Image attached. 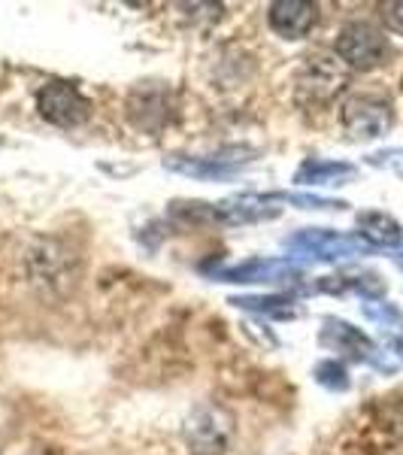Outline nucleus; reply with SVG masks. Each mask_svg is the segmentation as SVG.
Here are the masks:
<instances>
[{
    "label": "nucleus",
    "mask_w": 403,
    "mask_h": 455,
    "mask_svg": "<svg viewBox=\"0 0 403 455\" xmlns=\"http://www.w3.org/2000/svg\"><path fill=\"white\" fill-rule=\"evenodd\" d=\"M334 55L346 64L349 70L367 73L385 64L388 58V36L370 21H349L340 28L334 43Z\"/></svg>",
    "instance_id": "f03ea898"
},
{
    "label": "nucleus",
    "mask_w": 403,
    "mask_h": 455,
    "mask_svg": "<svg viewBox=\"0 0 403 455\" xmlns=\"http://www.w3.org/2000/svg\"><path fill=\"white\" fill-rule=\"evenodd\" d=\"M364 315L373 322V325L383 331L388 349H394L398 355H403V313L388 300H373L367 298V304L361 307Z\"/></svg>",
    "instance_id": "2eb2a0df"
},
{
    "label": "nucleus",
    "mask_w": 403,
    "mask_h": 455,
    "mask_svg": "<svg viewBox=\"0 0 403 455\" xmlns=\"http://www.w3.org/2000/svg\"><path fill=\"white\" fill-rule=\"evenodd\" d=\"M212 280L218 283H240V285H276V283H297L304 280V270L291 259H246L240 264H225L212 270Z\"/></svg>",
    "instance_id": "0eeeda50"
},
{
    "label": "nucleus",
    "mask_w": 403,
    "mask_h": 455,
    "mask_svg": "<svg viewBox=\"0 0 403 455\" xmlns=\"http://www.w3.org/2000/svg\"><path fill=\"white\" fill-rule=\"evenodd\" d=\"M231 422L218 407H197L186 425V437L197 452H222L228 443Z\"/></svg>",
    "instance_id": "f8f14e48"
},
{
    "label": "nucleus",
    "mask_w": 403,
    "mask_h": 455,
    "mask_svg": "<svg viewBox=\"0 0 403 455\" xmlns=\"http://www.w3.org/2000/svg\"><path fill=\"white\" fill-rule=\"evenodd\" d=\"M91 100L79 92V85L67 83V79H49L36 92V113H40L43 122L55 124V128H83L91 119Z\"/></svg>",
    "instance_id": "20e7f679"
},
{
    "label": "nucleus",
    "mask_w": 403,
    "mask_h": 455,
    "mask_svg": "<svg viewBox=\"0 0 403 455\" xmlns=\"http://www.w3.org/2000/svg\"><path fill=\"white\" fill-rule=\"evenodd\" d=\"M246 149H231L218 152V156H170L164 161L167 171L192 176V180H231L233 173H240L252 158H243Z\"/></svg>",
    "instance_id": "1a4fd4ad"
},
{
    "label": "nucleus",
    "mask_w": 403,
    "mask_h": 455,
    "mask_svg": "<svg viewBox=\"0 0 403 455\" xmlns=\"http://www.w3.org/2000/svg\"><path fill=\"white\" fill-rule=\"evenodd\" d=\"M316 379L325 388H334V392H346L349 388V373L340 362H334V358L316 364Z\"/></svg>",
    "instance_id": "f3484780"
},
{
    "label": "nucleus",
    "mask_w": 403,
    "mask_h": 455,
    "mask_svg": "<svg viewBox=\"0 0 403 455\" xmlns=\"http://www.w3.org/2000/svg\"><path fill=\"white\" fill-rule=\"evenodd\" d=\"M373 167H388L403 180V149H388V152H376V156L367 158Z\"/></svg>",
    "instance_id": "aec40b11"
},
{
    "label": "nucleus",
    "mask_w": 403,
    "mask_h": 455,
    "mask_svg": "<svg viewBox=\"0 0 403 455\" xmlns=\"http://www.w3.org/2000/svg\"><path fill=\"white\" fill-rule=\"evenodd\" d=\"M379 12H383V25L388 31L403 36V0H388L379 6Z\"/></svg>",
    "instance_id": "6ab92c4d"
},
{
    "label": "nucleus",
    "mask_w": 403,
    "mask_h": 455,
    "mask_svg": "<svg viewBox=\"0 0 403 455\" xmlns=\"http://www.w3.org/2000/svg\"><path fill=\"white\" fill-rule=\"evenodd\" d=\"M394 428L403 435V403H398V410H394Z\"/></svg>",
    "instance_id": "412c9836"
},
{
    "label": "nucleus",
    "mask_w": 403,
    "mask_h": 455,
    "mask_svg": "<svg viewBox=\"0 0 403 455\" xmlns=\"http://www.w3.org/2000/svg\"><path fill=\"white\" fill-rule=\"evenodd\" d=\"M340 124L349 134V140H383L394 128V109L385 98H376V94H352L340 107Z\"/></svg>",
    "instance_id": "39448f33"
},
{
    "label": "nucleus",
    "mask_w": 403,
    "mask_h": 455,
    "mask_svg": "<svg viewBox=\"0 0 403 455\" xmlns=\"http://www.w3.org/2000/svg\"><path fill=\"white\" fill-rule=\"evenodd\" d=\"M321 340L328 343V347H334L336 352H346L349 358H355V362H364V364H376V368H385L383 355L385 352L376 349V343L370 340L367 334L361 331V328L349 325V322L343 319H325V331H321Z\"/></svg>",
    "instance_id": "9b49d317"
},
{
    "label": "nucleus",
    "mask_w": 403,
    "mask_h": 455,
    "mask_svg": "<svg viewBox=\"0 0 403 455\" xmlns=\"http://www.w3.org/2000/svg\"><path fill=\"white\" fill-rule=\"evenodd\" d=\"M391 259H394V264H398V267L403 270V249H400V252H394Z\"/></svg>",
    "instance_id": "4be33fe9"
},
{
    "label": "nucleus",
    "mask_w": 403,
    "mask_h": 455,
    "mask_svg": "<svg viewBox=\"0 0 403 455\" xmlns=\"http://www.w3.org/2000/svg\"><path fill=\"white\" fill-rule=\"evenodd\" d=\"M285 249L312 261H343L370 252V246L358 234H343L334 228H300L297 234L285 237Z\"/></svg>",
    "instance_id": "7ed1b4c3"
},
{
    "label": "nucleus",
    "mask_w": 403,
    "mask_h": 455,
    "mask_svg": "<svg viewBox=\"0 0 403 455\" xmlns=\"http://www.w3.org/2000/svg\"><path fill=\"white\" fill-rule=\"evenodd\" d=\"M349 85V68L334 52H312L295 73V98L306 107H325Z\"/></svg>",
    "instance_id": "f257e3e1"
},
{
    "label": "nucleus",
    "mask_w": 403,
    "mask_h": 455,
    "mask_svg": "<svg viewBox=\"0 0 403 455\" xmlns=\"http://www.w3.org/2000/svg\"><path fill=\"white\" fill-rule=\"evenodd\" d=\"M124 116L134 124L140 134H161L164 124L173 116V100H170V88L164 83H140L130 88L128 104H124Z\"/></svg>",
    "instance_id": "423d86ee"
},
{
    "label": "nucleus",
    "mask_w": 403,
    "mask_h": 455,
    "mask_svg": "<svg viewBox=\"0 0 403 455\" xmlns=\"http://www.w3.org/2000/svg\"><path fill=\"white\" fill-rule=\"evenodd\" d=\"M267 25L282 40H304L319 25V6L306 0H273L267 6Z\"/></svg>",
    "instance_id": "9d476101"
},
{
    "label": "nucleus",
    "mask_w": 403,
    "mask_h": 455,
    "mask_svg": "<svg viewBox=\"0 0 403 455\" xmlns=\"http://www.w3.org/2000/svg\"><path fill=\"white\" fill-rule=\"evenodd\" d=\"M231 304L240 307V310H252V313L288 315L291 295H237V298H231Z\"/></svg>",
    "instance_id": "dca6fc26"
},
{
    "label": "nucleus",
    "mask_w": 403,
    "mask_h": 455,
    "mask_svg": "<svg viewBox=\"0 0 403 455\" xmlns=\"http://www.w3.org/2000/svg\"><path fill=\"white\" fill-rule=\"evenodd\" d=\"M285 192H243V195H231L225 201L212 204V219L222 225H255V222H267L276 219L282 212Z\"/></svg>",
    "instance_id": "6e6552de"
},
{
    "label": "nucleus",
    "mask_w": 403,
    "mask_h": 455,
    "mask_svg": "<svg viewBox=\"0 0 403 455\" xmlns=\"http://www.w3.org/2000/svg\"><path fill=\"white\" fill-rule=\"evenodd\" d=\"M400 88H403V79H400Z\"/></svg>",
    "instance_id": "5701e85b"
},
{
    "label": "nucleus",
    "mask_w": 403,
    "mask_h": 455,
    "mask_svg": "<svg viewBox=\"0 0 403 455\" xmlns=\"http://www.w3.org/2000/svg\"><path fill=\"white\" fill-rule=\"evenodd\" d=\"M358 176L355 164L346 161H331V158H306L297 167L295 182L304 188H319V186H349Z\"/></svg>",
    "instance_id": "4468645a"
},
{
    "label": "nucleus",
    "mask_w": 403,
    "mask_h": 455,
    "mask_svg": "<svg viewBox=\"0 0 403 455\" xmlns=\"http://www.w3.org/2000/svg\"><path fill=\"white\" fill-rule=\"evenodd\" d=\"M285 204H295L297 210H346V201H334V197L306 195V192H285Z\"/></svg>",
    "instance_id": "a211bd4d"
},
{
    "label": "nucleus",
    "mask_w": 403,
    "mask_h": 455,
    "mask_svg": "<svg viewBox=\"0 0 403 455\" xmlns=\"http://www.w3.org/2000/svg\"><path fill=\"white\" fill-rule=\"evenodd\" d=\"M358 237L370 249H394L403 243V228L394 216L383 210H361L355 216Z\"/></svg>",
    "instance_id": "ddd939ff"
}]
</instances>
